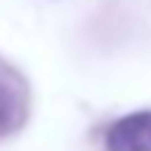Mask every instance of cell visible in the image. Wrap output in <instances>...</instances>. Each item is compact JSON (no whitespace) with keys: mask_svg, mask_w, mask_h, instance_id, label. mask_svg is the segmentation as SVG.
<instances>
[{"mask_svg":"<svg viewBox=\"0 0 151 151\" xmlns=\"http://www.w3.org/2000/svg\"><path fill=\"white\" fill-rule=\"evenodd\" d=\"M25 120V87L6 65H0V137L20 129Z\"/></svg>","mask_w":151,"mask_h":151,"instance_id":"obj_2","label":"cell"},{"mask_svg":"<svg viewBox=\"0 0 151 151\" xmlns=\"http://www.w3.org/2000/svg\"><path fill=\"white\" fill-rule=\"evenodd\" d=\"M106 151H151V109L115 120L106 132Z\"/></svg>","mask_w":151,"mask_h":151,"instance_id":"obj_1","label":"cell"}]
</instances>
